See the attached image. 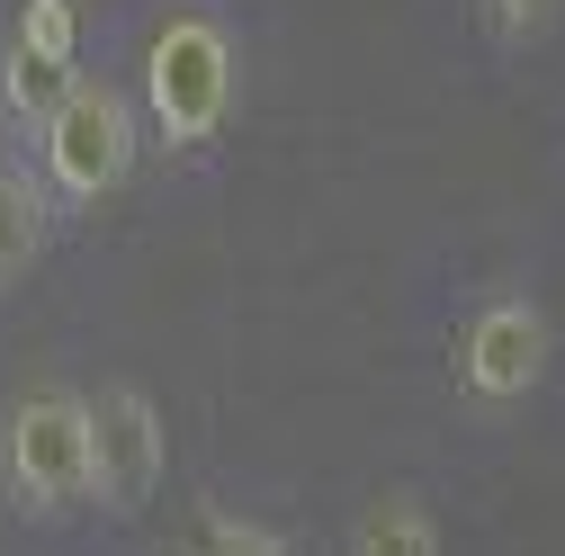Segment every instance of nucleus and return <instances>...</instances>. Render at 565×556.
Segmentation results:
<instances>
[{"label": "nucleus", "instance_id": "nucleus-1", "mask_svg": "<svg viewBox=\"0 0 565 556\" xmlns=\"http://www.w3.org/2000/svg\"><path fill=\"white\" fill-rule=\"evenodd\" d=\"M126 90L162 171H216L252 90L234 0H153L126 36Z\"/></svg>", "mask_w": 565, "mask_h": 556}, {"label": "nucleus", "instance_id": "nucleus-2", "mask_svg": "<svg viewBox=\"0 0 565 556\" xmlns=\"http://www.w3.org/2000/svg\"><path fill=\"white\" fill-rule=\"evenodd\" d=\"M440 377H449V404L467 423L503 431L547 395L556 377V306L539 278H476V288L449 306V332H440Z\"/></svg>", "mask_w": 565, "mask_h": 556}, {"label": "nucleus", "instance_id": "nucleus-3", "mask_svg": "<svg viewBox=\"0 0 565 556\" xmlns=\"http://www.w3.org/2000/svg\"><path fill=\"white\" fill-rule=\"evenodd\" d=\"M10 153H28V171H36L45 206H54V225H82V216H99L108 197H126L135 180L153 171L145 117H135V90H126V63L90 54L82 82L63 90V99L36 117V135L10 145Z\"/></svg>", "mask_w": 565, "mask_h": 556}, {"label": "nucleus", "instance_id": "nucleus-4", "mask_svg": "<svg viewBox=\"0 0 565 556\" xmlns=\"http://www.w3.org/2000/svg\"><path fill=\"white\" fill-rule=\"evenodd\" d=\"M0 512L19 530L90 521V413L73 377H36L0 404Z\"/></svg>", "mask_w": 565, "mask_h": 556}, {"label": "nucleus", "instance_id": "nucleus-5", "mask_svg": "<svg viewBox=\"0 0 565 556\" xmlns=\"http://www.w3.org/2000/svg\"><path fill=\"white\" fill-rule=\"evenodd\" d=\"M90 413V521H145L171 484V413L145 377L82 386Z\"/></svg>", "mask_w": 565, "mask_h": 556}, {"label": "nucleus", "instance_id": "nucleus-6", "mask_svg": "<svg viewBox=\"0 0 565 556\" xmlns=\"http://www.w3.org/2000/svg\"><path fill=\"white\" fill-rule=\"evenodd\" d=\"M90 63V0H10L0 19V135L28 145L36 117L82 82Z\"/></svg>", "mask_w": 565, "mask_h": 556}, {"label": "nucleus", "instance_id": "nucleus-7", "mask_svg": "<svg viewBox=\"0 0 565 556\" xmlns=\"http://www.w3.org/2000/svg\"><path fill=\"white\" fill-rule=\"evenodd\" d=\"M54 206H45V189H36V171H28V153H10L0 145V306H10L28 278L45 269V252H54Z\"/></svg>", "mask_w": 565, "mask_h": 556}, {"label": "nucleus", "instance_id": "nucleus-8", "mask_svg": "<svg viewBox=\"0 0 565 556\" xmlns=\"http://www.w3.org/2000/svg\"><path fill=\"white\" fill-rule=\"evenodd\" d=\"M341 556H449V521L422 484H377L360 521H350Z\"/></svg>", "mask_w": 565, "mask_h": 556}, {"label": "nucleus", "instance_id": "nucleus-9", "mask_svg": "<svg viewBox=\"0 0 565 556\" xmlns=\"http://www.w3.org/2000/svg\"><path fill=\"white\" fill-rule=\"evenodd\" d=\"M171 556H306V538L278 521V512H260V503L206 494V503L189 512V530H180Z\"/></svg>", "mask_w": 565, "mask_h": 556}, {"label": "nucleus", "instance_id": "nucleus-10", "mask_svg": "<svg viewBox=\"0 0 565 556\" xmlns=\"http://www.w3.org/2000/svg\"><path fill=\"white\" fill-rule=\"evenodd\" d=\"M467 19H476L493 63H521V54H539L565 28V0H467Z\"/></svg>", "mask_w": 565, "mask_h": 556}]
</instances>
